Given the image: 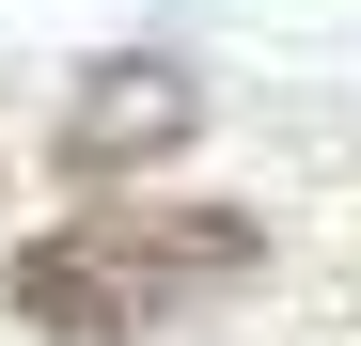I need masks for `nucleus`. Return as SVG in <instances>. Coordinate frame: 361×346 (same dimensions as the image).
Instances as JSON below:
<instances>
[{"label": "nucleus", "instance_id": "f257e3e1", "mask_svg": "<svg viewBox=\"0 0 361 346\" xmlns=\"http://www.w3.org/2000/svg\"><path fill=\"white\" fill-rule=\"evenodd\" d=\"M252 268H267L252 205H94V220H63V237L16 252V315L63 330V346H126V330L189 315V299H220Z\"/></svg>", "mask_w": 361, "mask_h": 346}, {"label": "nucleus", "instance_id": "f03ea898", "mask_svg": "<svg viewBox=\"0 0 361 346\" xmlns=\"http://www.w3.org/2000/svg\"><path fill=\"white\" fill-rule=\"evenodd\" d=\"M189 126H204L189 64H94V79L63 95V173H157Z\"/></svg>", "mask_w": 361, "mask_h": 346}]
</instances>
